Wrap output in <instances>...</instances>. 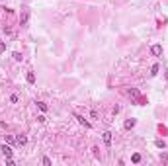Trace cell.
<instances>
[{"label":"cell","instance_id":"1","mask_svg":"<svg viewBox=\"0 0 168 166\" xmlns=\"http://www.w3.org/2000/svg\"><path fill=\"white\" fill-rule=\"evenodd\" d=\"M0 151H2V155L6 156V158H12V155H14V151H12L10 145H2V147H0Z\"/></svg>","mask_w":168,"mask_h":166},{"label":"cell","instance_id":"2","mask_svg":"<svg viewBox=\"0 0 168 166\" xmlns=\"http://www.w3.org/2000/svg\"><path fill=\"white\" fill-rule=\"evenodd\" d=\"M74 119H76V121H78L80 125H84L86 129H90V127H92V125H90V121H86V119H84L82 115H78V113H74Z\"/></svg>","mask_w":168,"mask_h":166},{"label":"cell","instance_id":"3","mask_svg":"<svg viewBox=\"0 0 168 166\" xmlns=\"http://www.w3.org/2000/svg\"><path fill=\"white\" fill-rule=\"evenodd\" d=\"M151 53H153L155 57L162 55V45H153V47H151Z\"/></svg>","mask_w":168,"mask_h":166},{"label":"cell","instance_id":"4","mask_svg":"<svg viewBox=\"0 0 168 166\" xmlns=\"http://www.w3.org/2000/svg\"><path fill=\"white\" fill-rule=\"evenodd\" d=\"M102 139H104V143H106L108 147H110V145H112V133H110V131L102 133Z\"/></svg>","mask_w":168,"mask_h":166},{"label":"cell","instance_id":"5","mask_svg":"<svg viewBox=\"0 0 168 166\" xmlns=\"http://www.w3.org/2000/svg\"><path fill=\"white\" fill-rule=\"evenodd\" d=\"M16 143L18 145H25L27 143V137H25V135H18V137H16Z\"/></svg>","mask_w":168,"mask_h":166},{"label":"cell","instance_id":"6","mask_svg":"<svg viewBox=\"0 0 168 166\" xmlns=\"http://www.w3.org/2000/svg\"><path fill=\"white\" fill-rule=\"evenodd\" d=\"M135 125H137V121H135V119H127V121H125V129H133Z\"/></svg>","mask_w":168,"mask_h":166},{"label":"cell","instance_id":"7","mask_svg":"<svg viewBox=\"0 0 168 166\" xmlns=\"http://www.w3.org/2000/svg\"><path fill=\"white\" fill-rule=\"evenodd\" d=\"M25 80H27L29 84H33V82H35V74H33V72H27V76H25Z\"/></svg>","mask_w":168,"mask_h":166},{"label":"cell","instance_id":"8","mask_svg":"<svg viewBox=\"0 0 168 166\" xmlns=\"http://www.w3.org/2000/svg\"><path fill=\"white\" fill-rule=\"evenodd\" d=\"M155 145H157L158 149H166V143H164L162 139H157V141H155Z\"/></svg>","mask_w":168,"mask_h":166},{"label":"cell","instance_id":"9","mask_svg":"<svg viewBox=\"0 0 168 166\" xmlns=\"http://www.w3.org/2000/svg\"><path fill=\"white\" fill-rule=\"evenodd\" d=\"M131 160H133L135 164H139V162H141V155H139V153H135V155L131 156Z\"/></svg>","mask_w":168,"mask_h":166},{"label":"cell","instance_id":"10","mask_svg":"<svg viewBox=\"0 0 168 166\" xmlns=\"http://www.w3.org/2000/svg\"><path fill=\"white\" fill-rule=\"evenodd\" d=\"M12 57H14V61H18V63H20V61L23 59V57H22V53H18V51H14V55H12Z\"/></svg>","mask_w":168,"mask_h":166},{"label":"cell","instance_id":"11","mask_svg":"<svg viewBox=\"0 0 168 166\" xmlns=\"http://www.w3.org/2000/svg\"><path fill=\"white\" fill-rule=\"evenodd\" d=\"M158 74V65H153V68H151V76H157Z\"/></svg>","mask_w":168,"mask_h":166},{"label":"cell","instance_id":"12","mask_svg":"<svg viewBox=\"0 0 168 166\" xmlns=\"http://www.w3.org/2000/svg\"><path fill=\"white\" fill-rule=\"evenodd\" d=\"M37 108L41 111H47V104H45V102H37Z\"/></svg>","mask_w":168,"mask_h":166},{"label":"cell","instance_id":"13","mask_svg":"<svg viewBox=\"0 0 168 166\" xmlns=\"http://www.w3.org/2000/svg\"><path fill=\"white\" fill-rule=\"evenodd\" d=\"M6 143H16V139H14V137H12V135H6Z\"/></svg>","mask_w":168,"mask_h":166},{"label":"cell","instance_id":"14","mask_svg":"<svg viewBox=\"0 0 168 166\" xmlns=\"http://www.w3.org/2000/svg\"><path fill=\"white\" fill-rule=\"evenodd\" d=\"M45 166H51V158H47V156H43V160H41Z\"/></svg>","mask_w":168,"mask_h":166},{"label":"cell","instance_id":"15","mask_svg":"<svg viewBox=\"0 0 168 166\" xmlns=\"http://www.w3.org/2000/svg\"><path fill=\"white\" fill-rule=\"evenodd\" d=\"M6 166H14V160L12 158H6Z\"/></svg>","mask_w":168,"mask_h":166},{"label":"cell","instance_id":"16","mask_svg":"<svg viewBox=\"0 0 168 166\" xmlns=\"http://www.w3.org/2000/svg\"><path fill=\"white\" fill-rule=\"evenodd\" d=\"M4 49H6V45H4V41H0V53H2Z\"/></svg>","mask_w":168,"mask_h":166},{"label":"cell","instance_id":"17","mask_svg":"<svg viewBox=\"0 0 168 166\" xmlns=\"http://www.w3.org/2000/svg\"><path fill=\"white\" fill-rule=\"evenodd\" d=\"M164 76H166V80H168V70H166V72H164Z\"/></svg>","mask_w":168,"mask_h":166}]
</instances>
